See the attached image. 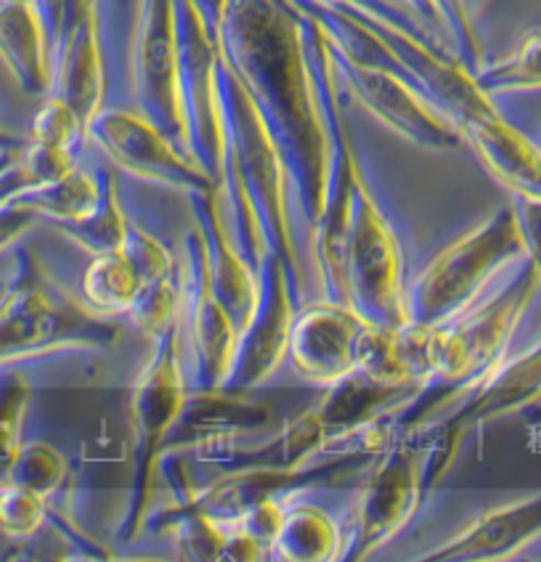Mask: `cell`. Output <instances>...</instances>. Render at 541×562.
<instances>
[{
  "label": "cell",
  "instance_id": "39",
  "mask_svg": "<svg viewBox=\"0 0 541 562\" xmlns=\"http://www.w3.org/2000/svg\"><path fill=\"white\" fill-rule=\"evenodd\" d=\"M401 3H404L406 9L414 11V14L422 19L425 27H430L432 32H436V35H438V30H443V22H441V16H438V9L432 5V0H401ZM438 37H441V35H438Z\"/></svg>",
  "mask_w": 541,
  "mask_h": 562
},
{
  "label": "cell",
  "instance_id": "8",
  "mask_svg": "<svg viewBox=\"0 0 541 562\" xmlns=\"http://www.w3.org/2000/svg\"><path fill=\"white\" fill-rule=\"evenodd\" d=\"M428 446L419 432H396L372 462V472L356 494L348 539L340 560H367L409 526L428 494Z\"/></svg>",
  "mask_w": 541,
  "mask_h": 562
},
{
  "label": "cell",
  "instance_id": "31",
  "mask_svg": "<svg viewBox=\"0 0 541 562\" xmlns=\"http://www.w3.org/2000/svg\"><path fill=\"white\" fill-rule=\"evenodd\" d=\"M48 515L50 509L46 496L14 483L0 485V531L5 536L16 541L32 539L46 526Z\"/></svg>",
  "mask_w": 541,
  "mask_h": 562
},
{
  "label": "cell",
  "instance_id": "20",
  "mask_svg": "<svg viewBox=\"0 0 541 562\" xmlns=\"http://www.w3.org/2000/svg\"><path fill=\"white\" fill-rule=\"evenodd\" d=\"M0 59L32 99L54 91V59L37 5L0 0Z\"/></svg>",
  "mask_w": 541,
  "mask_h": 562
},
{
  "label": "cell",
  "instance_id": "28",
  "mask_svg": "<svg viewBox=\"0 0 541 562\" xmlns=\"http://www.w3.org/2000/svg\"><path fill=\"white\" fill-rule=\"evenodd\" d=\"M67 459H64V453L54 443H48V440H30V443L19 446L5 483L22 485V488L35 491V494L46 496L50 502L59 494L61 485L67 483Z\"/></svg>",
  "mask_w": 541,
  "mask_h": 562
},
{
  "label": "cell",
  "instance_id": "7",
  "mask_svg": "<svg viewBox=\"0 0 541 562\" xmlns=\"http://www.w3.org/2000/svg\"><path fill=\"white\" fill-rule=\"evenodd\" d=\"M404 268L398 232L374 191L369 189L364 172L359 170L346 245V292L350 308L377 327H404L409 322Z\"/></svg>",
  "mask_w": 541,
  "mask_h": 562
},
{
  "label": "cell",
  "instance_id": "22",
  "mask_svg": "<svg viewBox=\"0 0 541 562\" xmlns=\"http://www.w3.org/2000/svg\"><path fill=\"white\" fill-rule=\"evenodd\" d=\"M417 391L419 387L385 385V382L372 380L364 372H353L346 380L329 385L322 404L314 408L318 419L327 427L329 446H335L364 430V427L374 425L377 419L387 417V414H393Z\"/></svg>",
  "mask_w": 541,
  "mask_h": 562
},
{
  "label": "cell",
  "instance_id": "5",
  "mask_svg": "<svg viewBox=\"0 0 541 562\" xmlns=\"http://www.w3.org/2000/svg\"><path fill=\"white\" fill-rule=\"evenodd\" d=\"M526 258L515 204L499 207L460 239L443 247L406 284L409 322L441 327L481 303L483 292L499 271Z\"/></svg>",
  "mask_w": 541,
  "mask_h": 562
},
{
  "label": "cell",
  "instance_id": "21",
  "mask_svg": "<svg viewBox=\"0 0 541 562\" xmlns=\"http://www.w3.org/2000/svg\"><path fill=\"white\" fill-rule=\"evenodd\" d=\"M54 95L67 101L86 127L104 110V59H101L99 9L80 22V27L64 43L54 64Z\"/></svg>",
  "mask_w": 541,
  "mask_h": 562
},
{
  "label": "cell",
  "instance_id": "13",
  "mask_svg": "<svg viewBox=\"0 0 541 562\" xmlns=\"http://www.w3.org/2000/svg\"><path fill=\"white\" fill-rule=\"evenodd\" d=\"M295 277L282 255L266 252L258 268V303L250 322L239 331L237 350L228 367L223 387L232 391H258L282 367L290 353V335L297 305Z\"/></svg>",
  "mask_w": 541,
  "mask_h": 562
},
{
  "label": "cell",
  "instance_id": "9",
  "mask_svg": "<svg viewBox=\"0 0 541 562\" xmlns=\"http://www.w3.org/2000/svg\"><path fill=\"white\" fill-rule=\"evenodd\" d=\"M541 398V340L520 356H507L499 367L492 369L475 387L460 395L443 414L428 425L417 427L428 446L425 477L432 488L454 464L462 438L470 430L492 425V422L520 412Z\"/></svg>",
  "mask_w": 541,
  "mask_h": 562
},
{
  "label": "cell",
  "instance_id": "12",
  "mask_svg": "<svg viewBox=\"0 0 541 562\" xmlns=\"http://www.w3.org/2000/svg\"><path fill=\"white\" fill-rule=\"evenodd\" d=\"M88 140H93L120 170L142 178V181L168 187L183 194H202L221 187L207 170L191 159L187 151L165 136L159 127L131 110H101L88 125Z\"/></svg>",
  "mask_w": 541,
  "mask_h": 562
},
{
  "label": "cell",
  "instance_id": "1",
  "mask_svg": "<svg viewBox=\"0 0 541 562\" xmlns=\"http://www.w3.org/2000/svg\"><path fill=\"white\" fill-rule=\"evenodd\" d=\"M221 54L245 82L282 157L311 252V234L327 204L335 146L311 69L303 14L292 0H228Z\"/></svg>",
  "mask_w": 541,
  "mask_h": 562
},
{
  "label": "cell",
  "instance_id": "34",
  "mask_svg": "<svg viewBox=\"0 0 541 562\" xmlns=\"http://www.w3.org/2000/svg\"><path fill=\"white\" fill-rule=\"evenodd\" d=\"M123 252H125V258L131 260V266L136 268L142 284H146V281L170 277V273L178 271L173 258H170V252L165 250L162 241L155 239L149 232H144V228L133 226V223H131V228H127V239L123 245Z\"/></svg>",
  "mask_w": 541,
  "mask_h": 562
},
{
  "label": "cell",
  "instance_id": "11",
  "mask_svg": "<svg viewBox=\"0 0 541 562\" xmlns=\"http://www.w3.org/2000/svg\"><path fill=\"white\" fill-rule=\"evenodd\" d=\"M178 82L187 117L189 155L215 181L223 178V125L218 106L221 46L205 27L194 0H176Z\"/></svg>",
  "mask_w": 541,
  "mask_h": 562
},
{
  "label": "cell",
  "instance_id": "19",
  "mask_svg": "<svg viewBox=\"0 0 541 562\" xmlns=\"http://www.w3.org/2000/svg\"><path fill=\"white\" fill-rule=\"evenodd\" d=\"M462 140L481 165L515 200L541 202V149L505 114L494 112L462 127Z\"/></svg>",
  "mask_w": 541,
  "mask_h": 562
},
{
  "label": "cell",
  "instance_id": "17",
  "mask_svg": "<svg viewBox=\"0 0 541 562\" xmlns=\"http://www.w3.org/2000/svg\"><path fill=\"white\" fill-rule=\"evenodd\" d=\"M541 539V491L486 509L443 544L419 554L422 562H499Z\"/></svg>",
  "mask_w": 541,
  "mask_h": 562
},
{
  "label": "cell",
  "instance_id": "23",
  "mask_svg": "<svg viewBox=\"0 0 541 562\" xmlns=\"http://www.w3.org/2000/svg\"><path fill=\"white\" fill-rule=\"evenodd\" d=\"M342 528L335 517L308 502L284 504L282 528H279L273 554L290 562H329L342 554Z\"/></svg>",
  "mask_w": 541,
  "mask_h": 562
},
{
  "label": "cell",
  "instance_id": "27",
  "mask_svg": "<svg viewBox=\"0 0 541 562\" xmlns=\"http://www.w3.org/2000/svg\"><path fill=\"white\" fill-rule=\"evenodd\" d=\"M477 86L488 95L539 91L541 88V30H531L507 59L481 67L475 72Z\"/></svg>",
  "mask_w": 541,
  "mask_h": 562
},
{
  "label": "cell",
  "instance_id": "4",
  "mask_svg": "<svg viewBox=\"0 0 541 562\" xmlns=\"http://www.w3.org/2000/svg\"><path fill=\"white\" fill-rule=\"evenodd\" d=\"M120 324L64 290L35 255L19 247L0 295V369L64 350H112Z\"/></svg>",
  "mask_w": 541,
  "mask_h": 562
},
{
  "label": "cell",
  "instance_id": "14",
  "mask_svg": "<svg viewBox=\"0 0 541 562\" xmlns=\"http://www.w3.org/2000/svg\"><path fill=\"white\" fill-rule=\"evenodd\" d=\"M133 86L138 112L189 155L187 117L178 82L176 0H142L133 46Z\"/></svg>",
  "mask_w": 541,
  "mask_h": 562
},
{
  "label": "cell",
  "instance_id": "37",
  "mask_svg": "<svg viewBox=\"0 0 541 562\" xmlns=\"http://www.w3.org/2000/svg\"><path fill=\"white\" fill-rule=\"evenodd\" d=\"M37 221L35 213H30L27 207L16 204L14 200L0 204V252L9 250L11 245L22 234H27V228Z\"/></svg>",
  "mask_w": 541,
  "mask_h": 562
},
{
  "label": "cell",
  "instance_id": "24",
  "mask_svg": "<svg viewBox=\"0 0 541 562\" xmlns=\"http://www.w3.org/2000/svg\"><path fill=\"white\" fill-rule=\"evenodd\" d=\"M101 176L93 172L72 168L64 172L61 178L48 183H37L19 191L14 196L16 204L27 207L37 218H48L54 223H69L80 221L91 215L101 202Z\"/></svg>",
  "mask_w": 541,
  "mask_h": 562
},
{
  "label": "cell",
  "instance_id": "41",
  "mask_svg": "<svg viewBox=\"0 0 541 562\" xmlns=\"http://www.w3.org/2000/svg\"><path fill=\"white\" fill-rule=\"evenodd\" d=\"M19 157H22V155H0V176H3V172L9 170Z\"/></svg>",
  "mask_w": 541,
  "mask_h": 562
},
{
  "label": "cell",
  "instance_id": "29",
  "mask_svg": "<svg viewBox=\"0 0 541 562\" xmlns=\"http://www.w3.org/2000/svg\"><path fill=\"white\" fill-rule=\"evenodd\" d=\"M178 313H181V277L176 271L138 286V295L127 316L144 337L157 342L178 322Z\"/></svg>",
  "mask_w": 541,
  "mask_h": 562
},
{
  "label": "cell",
  "instance_id": "42",
  "mask_svg": "<svg viewBox=\"0 0 541 562\" xmlns=\"http://www.w3.org/2000/svg\"><path fill=\"white\" fill-rule=\"evenodd\" d=\"M11 3H30V5H41V0H11Z\"/></svg>",
  "mask_w": 541,
  "mask_h": 562
},
{
  "label": "cell",
  "instance_id": "40",
  "mask_svg": "<svg viewBox=\"0 0 541 562\" xmlns=\"http://www.w3.org/2000/svg\"><path fill=\"white\" fill-rule=\"evenodd\" d=\"M24 146H27V138H19L0 127V155H22Z\"/></svg>",
  "mask_w": 541,
  "mask_h": 562
},
{
  "label": "cell",
  "instance_id": "38",
  "mask_svg": "<svg viewBox=\"0 0 541 562\" xmlns=\"http://www.w3.org/2000/svg\"><path fill=\"white\" fill-rule=\"evenodd\" d=\"M194 5L202 14V19H205V27L210 35H213V41L221 46V27L228 9V0H194Z\"/></svg>",
  "mask_w": 541,
  "mask_h": 562
},
{
  "label": "cell",
  "instance_id": "33",
  "mask_svg": "<svg viewBox=\"0 0 541 562\" xmlns=\"http://www.w3.org/2000/svg\"><path fill=\"white\" fill-rule=\"evenodd\" d=\"M432 5L438 9L446 35L454 43V54L470 72H477L483 67L481 64V43H477L473 16H470L467 0H432Z\"/></svg>",
  "mask_w": 541,
  "mask_h": 562
},
{
  "label": "cell",
  "instance_id": "32",
  "mask_svg": "<svg viewBox=\"0 0 541 562\" xmlns=\"http://www.w3.org/2000/svg\"><path fill=\"white\" fill-rule=\"evenodd\" d=\"M86 138V127H82L78 114L72 112V106L61 101L59 95L50 93L46 104L41 106V112L32 120L30 140L78 155V146Z\"/></svg>",
  "mask_w": 541,
  "mask_h": 562
},
{
  "label": "cell",
  "instance_id": "15",
  "mask_svg": "<svg viewBox=\"0 0 541 562\" xmlns=\"http://www.w3.org/2000/svg\"><path fill=\"white\" fill-rule=\"evenodd\" d=\"M369 324L359 311L335 300H318L297 311L290 335V353L295 372L305 382L329 387L359 369L361 342Z\"/></svg>",
  "mask_w": 541,
  "mask_h": 562
},
{
  "label": "cell",
  "instance_id": "35",
  "mask_svg": "<svg viewBox=\"0 0 541 562\" xmlns=\"http://www.w3.org/2000/svg\"><path fill=\"white\" fill-rule=\"evenodd\" d=\"M318 3L348 5V9L361 11V14H367V16L382 19V22H387V24H396V27L412 32V35H417L419 41L430 43V46H436V48H441V50H449V46H446V43H441V37H438L430 27H425L422 19L414 14V11L406 9V5L401 3V0H318ZM449 54H454V50H449Z\"/></svg>",
  "mask_w": 541,
  "mask_h": 562
},
{
  "label": "cell",
  "instance_id": "18",
  "mask_svg": "<svg viewBox=\"0 0 541 562\" xmlns=\"http://www.w3.org/2000/svg\"><path fill=\"white\" fill-rule=\"evenodd\" d=\"M191 213H194L196 228L205 239L210 279H213L215 295L226 305L228 316L234 318L237 329H245L250 322L255 303H258V268L245 258L237 239L226 226L223 215V191L221 187L189 194Z\"/></svg>",
  "mask_w": 541,
  "mask_h": 562
},
{
  "label": "cell",
  "instance_id": "25",
  "mask_svg": "<svg viewBox=\"0 0 541 562\" xmlns=\"http://www.w3.org/2000/svg\"><path fill=\"white\" fill-rule=\"evenodd\" d=\"M101 187H104L101 189V202L91 215H86V218L80 221L56 223V228H59L75 247H80L82 252L91 255V258L123 250L127 228H131V221H127L123 210V200H120L114 176L104 172V176H101Z\"/></svg>",
  "mask_w": 541,
  "mask_h": 562
},
{
  "label": "cell",
  "instance_id": "2",
  "mask_svg": "<svg viewBox=\"0 0 541 562\" xmlns=\"http://www.w3.org/2000/svg\"><path fill=\"white\" fill-rule=\"evenodd\" d=\"M218 106L223 125L221 191L234 215V239L255 268L263 263L266 252L282 255L297 292H303V263L292 232L284 162L245 82L223 54L218 59Z\"/></svg>",
  "mask_w": 541,
  "mask_h": 562
},
{
  "label": "cell",
  "instance_id": "26",
  "mask_svg": "<svg viewBox=\"0 0 541 562\" xmlns=\"http://www.w3.org/2000/svg\"><path fill=\"white\" fill-rule=\"evenodd\" d=\"M138 279L136 268L125 258V252L95 255L91 266L86 268L80 279L78 297L88 308L101 313V316H120V313L131 311L133 300L138 295Z\"/></svg>",
  "mask_w": 541,
  "mask_h": 562
},
{
  "label": "cell",
  "instance_id": "16",
  "mask_svg": "<svg viewBox=\"0 0 541 562\" xmlns=\"http://www.w3.org/2000/svg\"><path fill=\"white\" fill-rule=\"evenodd\" d=\"M255 391H232V387H189L187 404L168 440V453L205 446L245 440L271 430L277 408L269 401L255 398Z\"/></svg>",
  "mask_w": 541,
  "mask_h": 562
},
{
  "label": "cell",
  "instance_id": "6",
  "mask_svg": "<svg viewBox=\"0 0 541 562\" xmlns=\"http://www.w3.org/2000/svg\"><path fill=\"white\" fill-rule=\"evenodd\" d=\"M189 395L187 367H183L181 324H173L155 342V353L146 361L131 391L133 425V494L120 536L133 539L149 517L151 494L159 464L168 457V440Z\"/></svg>",
  "mask_w": 541,
  "mask_h": 562
},
{
  "label": "cell",
  "instance_id": "3",
  "mask_svg": "<svg viewBox=\"0 0 541 562\" xmlns=\"http://www.w3.org/2000/svg\"><path fill=\"white\" fill-rule=\"evenodd\" d=\"M539 290L537 268L526 258L520 271L486 303H477L454 322L436 327V369L428 385L385 417L391 438L428 425L499 367Z\"/></svg>",
  "mask_w": 541,
  "mask_h": 562
},
{
  "label": "cell",
  "instance_id": "10",
  "mask_svg": "<svg viewBox=\"0 0 541 562\" xmlns=\"http://www.w3.org/2000/svg\"><path fill=\"white\" fill-rule=\"evenodd\" d=\"M178 277H181L178 324H181L183 359L189 356L191 361L189 387L200 391L221 387L237 350L239 329L228 316L226 305L215 295L200 228H194L183 241V266L178 268Z\"/></svg>",
  "mask_w": 541,
  "mask_h": 562
},
{
  "label": "cell",
  "instance_id": "36",
  "mask_svg": "<svg viewBox=\"0 0 541 562\" xmlns=\"http://www.w3.org/2000/svg\"><path fill=\"white\" fill-rule=\"evenodd\" d=\"M515 213H518L520 234H523L526 258L537 268L541 281V202L537 200H515Z\"/></svg>",
  "mask_w": 541,
  "mask_h": 562
},
{
  "label": "cell",
  "instance_id": "30",
  "mask_svg": "<svg viewBox=\"0 0 541 562\" xmlns=\"http://www.w3.org/2000/svg\"><path fill=\"white\" fill-rule=\"evenodd\" d=\"M30 406V382L16 367L0 369V485L9 481L19 446H22V425Z\"/></svg>",
  "mask_w": 541,
  "mask_h": 562
}]
</instances>
